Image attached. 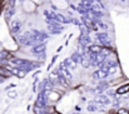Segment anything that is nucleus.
<instances>
[{
	"label": "nucleus",
	"mask_w": 129,
	"mask_h": 114,
	"mask_svg": "<svg viewBox=\"0 0 129 114\" xmlns=\"http://www.w3.org/2000/svg\"><path fill=\"white\" fill-rule=\"evenodd\" d=\"M15 87H16L15 84H9V85H8V87L5 88V90H6V92H10V90H11V89H14Z\"/></svg>",
	"instance_id": "23"
},
{
	"label": "nucleus",
	"mask_w": 129,
	"mask_h": 114,
	"mask_svg": "<svg viewBox=\"0 0 129 114\" xmlns=\"http://www.w3.org/2000/svg\"><path fill=\"white\" fill-rule=\"evenodd\" d=\"M88 51L90 54H99V53L103 51V46L99 45V44H90L88 46Z\"/></svg>",
	"instance_id": "12"
},
{
	"label": "nucleus",
	"mask_w": 129,
	"mask_h": 114,
	"mask_svg": "<svg viewBox=\"0 0 129 114\" xmlns=\"http://www.w3.org/2000/svg\"><path fill=\"white\" fill-rule=\"evenodd\" d=\"M8 97H9L10 99H15V98L18 97V93H16L15 90H13V92H8Z\"/></svg>",
	"instance_id": "21"
},
{
	"label": "nucleus",
	"mask_w": 129,
	"mask_h": 114,
	"mask_svg": "<svg viewBox=\"0 0 129 114\" xmlns=\"http://www.w3.org/2000/svg\"><path fill=\"white\" fill-rule=\"evenodd\" d=\"M115 114H129V110L128 108H125V107H120V108H118L115 110Z\"/></svg>",
	"instance_id": "19"
},
{
	"label": "nucleus",
	"mask_w": 129,
	"mask_h": 114,
	"mask_svg": "<svg viewBox=\"0 0 129 114\" xmlns=\"http://www.w3.org/2000/svg\"><path fill=\"white\" fill-rule=\"evenodd\" d=\"M0 1H1V0H0Z\"/></svg>",
	"instance_id": "26"
},
{
	"label": "nucleus",
	"mask_w": 129,
	"mask_h": 114,
	"mask_svg": "<svg viewBox=\"0 0 129 114\" xmlns=\"http://www.w3.org/2000/svg\"><path fill=\"white\" fill-rule=\"evenodd\" d=\"M15 3H16V0H8V5H6V6H9V8H15Z\"/></svg>",
	"instance_id": "22"
},
{
	"label": "nucleus",
	"mask_w": 129,
	"mask_h": 114,
	"mask_svg": "<svg viewBox=\"0 0 129 114\" xmlns=\"http://www.w3.org/2000/svg\"><path fill=\"white\" fill-rule=\"evenodd\" d=\"M95 39H96V41L99 43V45H102L103 48H109V49H110V46H112V41H110V38H109L108 33H105V32L96 33Z\"/></svg>",
	"instance_id": "3"
},
{
	"label": "nucleus",
	"mask_w": 129,
	"mask_h": 114,
	"mask_svg": "<svg viewBox=\"0 0 129 114\" xmlns=\"http://www.w3.org/2000/svg\"><path fill=\"white\" fill-rule=\"evenodd\" d=\"M31 34H33V40L35 44H40V43H45L48 38H49V34L48 33H44L40 30H31Z\"/></svg>",
	"instance_id": "5"
},
{
	"label": "nucleus",
	"mask_w": 129,
	"mask_h": 114,
	"mask_svg": "<svg viewBox=\"0 0 129 114\" xmlns=\"http://www.w3.org/2000/svg\"><path fill=\"white\" fill-rule=\"evenodd\" d=\"M21 26H23V24H21L20 20H13V21H10V25H9L10 33H11L13 35H18V34H20V32H21Z\"/></svg>",
	"instance_id": "8"
},
{
	"label": "nucleus",
	"mask_w": 129,
	"mask_h": 114,
	"mask_svg": "<svg viewBox=\"0 0 129 114\" xmlns=\"http://www.w3.org/2000/svg\"><path fill=\"white\" fill-rule=\"evenodd\" d=\"M35 56H37V59H38V60L43 62L44 59H45V51H43V53H38V54H35Z\"/></svg>",
	"instance_id": "20"
},
{
	"label": "nucleus",
	"mask_w": 129,
	"mask_h": 114,
	"mask_svg": "<svg viewBox=\"0 0 129 114\" xmlns=\"http://www.w3.org/2000/svg\"><path fill=\"white\" fill-rule=\"evenodd\" d=\"M63 65L68 69V70H74L75 68H77V64L70 59V58H67V59H64V62H63Z\"/></svg>",
	"instance_id": "15"
},
{
	"label": "nucleus",
	"mask_w": 129,
	"mask_h": 114,
	"mask_svg": "<svg viewBox=\"0 0 129 114\" xmlns=\"http://www.w3.org/2000/svg\"><path fill=\"white\" fill-rule=\"evenodd\" d=\"M93 78L94 79H98V80H104L108 78V74L107 72H104L103 69H96L94 73H93Z\"/></svg>",
	"instance_id": "14"
},
{
	"label": "nucleus",
	"mask_w": 129,
	"mask_h": 114,
	"mask_svg": "<svg viewBox=\"0 0 129 114\" xmlns=\"http://www.w3.org/2000/svg\"><path fill=\"white\" fill-rule=\"evenodd\" d=\"M102 107H103V105L95 103L94 100H90V102L88 103V105H86V112H89V113H95V112L100 110Z\"/></svg>",
	"instance_id": "11"
},
{
	"label": "nucleus",
	"mask_w": 129,
	"mask_h": 114,
	"mask_svg": "<svg viewBox=\"0 0 129 114\" xmlns=\"http://www.w3.org/2000/svg\"><path fill=\"white\" fill-rule=\"evenodd\" d=\"M70 59L78 65V64H80L82 63V59H83V56H82V54L77 50V51H74L73 54H72V56H70Z\"/></svg>",
	"instance_id": "17"
},
{
	"label": "nucleus",
	"mask_w": 129,
	"mask_h": 114,
	"mask_svg": "<svg viewBox=\"0 0 129 114\" xmlns=\"http://www.w3.org/2000/svg\"><path fill=\"white\" fill-rule=\"evenodd\" d=\"M54 21H56V23H59V24H69L70 21H73V19H72V18H67V16H64L63 14L55 13V15H54Z\"/></svg>",
	"instance_id": "10"
},
{
	"label": "nucleus",
	"mask_w": 129,
	"mask_h": 114,
	"mask_svg": "<svg viewBox=\"0 0 129 114\" xmlns=\"http://www.w3.org/2000/svg\"><path fill=\"white\" fill-rule=\"evenodd\" d=\"M16 41H18V44H20L23 46H33L35 44L34 40H33L31 32H25V33L18 34L16 35Z\"/></svg>",
	"instance_id": "2"
},
{
	"label": "nucleus",
	"mask_w": 129,
	"mask_h": 114,
	"mask_svg": "<svg viewBox=\"0 0 129 114\" xmlns=\"http://www.w3.org/2000/svg\"><path fill=\"white\" fill-rule=\"evenodd\" d=\"M115 93H117V95H123V94L129 93V84H123V85L118 87L115 89Z\"/></svg>",
	"instance_id": "16"
},
{
	"label": "nucleus",
	"mask_w": 129,
	"mask_h": 114,
	"mask_svg": "<svg viewBox=\"0 0 129 114\" xmlns=\"http://www.w3.org/2000/svg\"><path fill=\"white\" fill-rule=\"evenodd\" d=\"M118 68H119L118 62H115V60H110V59H107V60L100 65L99 69H103L104 72H107L108 76H110V75H113V74H115V73L118 72Z\"/></svg>",
	"instance_id": "1"
},
{
	"label": "nucleus",
	"mask_w": 129,
	"mask_h": 114,
	"mask_svg": "<svg viewBox=\"0 0 129 114\" xmlns=\"http://www.w3.org/2000/svg\"><path fill=\"white\" fill-rule=\"evenodd\" d=\"M73 114H80V113H78V112H74V113H73Z\"/></svg>",
	"instance_id": "24"
},
{
	"label": "nucleus",
	"mask_w": 129,
	"mask_h": 114,
	"mask_svg": "<svg viewBox=\"0 0 129 114\" xmlns=\"http://www.w3.org/2000/svg\"><path fill=\"white\" fill-rule=\"evenodd\" d=\"M45 46H46V44L45 43H40V44H34L33 46H31V53L33 54H38V53H43L45 51Z\"/></svg>",
	"instance_id": "13"
},
{
	"label": "nucleus",
	"mask_w": 129,
	"mask_h": 114,
	"mask_svg": "<svg viewBox=\"0 0 129 114\" xmlns=\"http://www.w3.org/2000/svg\"><path fill=\"white\" fill-rule=\"evenodd\" d=\"M93 100H94L95 103L103 105V107L109 105V104L112 103V102H110V98H109L108 95H105V94H98V95H95V98H94Z\"/></svg>",
	"instance_id": "9"
},
{
	"label": "nucleus",
	"mask_w": 129,
	"mask_h": 114,
	"mask_svg": "<svg viewBox=\"0 0 129 114\" xmlns=\"http://www.w3.org/2000/svg\"><path fill=\"white\" fill-rule=\"evenodd\" d=\"M120 1H122V3H124V1H125V0H120Z\"/></svg>",
	"instance_id": "25"
},
{
	"label": "nucleus",
	"mask_w": 129,
	"mask_h": 114,
	"mask_svg": "<svg viewBox=\"0 0 129 114\" xmlns=\"http://www.w3.org/2000/svg\"><path fill=\"white\" fill-rule=\"evenodd\" d=\"M14 14H15V8H9V6L5 8L4 15H5V19H6V20H9L11 16H14Z\"/></svg>",
	"instance_id": "18"
},
{
	"label": "nucleus",
	"mask_w": 129,
	"mask_h": 114,
	"mask_svg": "<svg viewBox=\"0 0 129 114\" xmlns=\"http://www.w3.org/2000/svg\"><path fill=\"white\" fill-rule=\"evenodd\" d=\"M46 23H48V33L56 35V34H60L61 32H64V26L61 24H59L54 20H48Z\"/></svg>",
	"instance_id": "4"
},
{
	"label": "nucleus",
	"mask_w": 129,
	"mask_h": 114,
	"mask_svg": "<svg viewBox=\"0 0 129 114\" xmlns=\"http://www.w3.org/2000/svg\"><path fill=\"white\" fill-rule=\"evenodd\" d=\"M48 105V94L46 92H39L37 100H35V107L34 108H45Z\"/></svg>",
	"instance_id": "6"
},
{
	"label": "nucleus",
	"mask_w": 129,
	"mask_h": 114,
	"mask_svg": "<svg viewBox=\"0 0 129 114\" xmlns=\"http://www.w3.org/2000/svg\"><path fill=\"white\" fill-rule=\"evenodd\" d=\"M56 74L60 75V76H63V78H65L68 81H72V79H73V75H72L70 70H68V69L63 65V63L58 67V69H56Z\"/></svg>",
	"instance_id": "7"
}]
</instances>
